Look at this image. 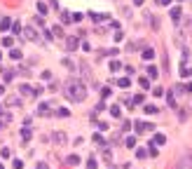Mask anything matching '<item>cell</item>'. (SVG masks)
Masks as SVG:
<instances>
[{
    "instance_id": "cell-1",
    "label": "cell",
    "mask_w": 192,
    "mask_h": 169,
    "mask_svg": "<svg viewBox=\"0 0 192 169\" xmlns=\"http://www.w3.org/2000/svg\"><path fill=\"white\" fill-rule=\"evenodd\" d=\"M66 96L73 99V101H84L87 99V87L82 82H77V80H70L66 85Z\"/></svg>"
},
{
    "instance_id": "cell-2",
    "label": "cell",
    "mask_w": 192,
    "mask_h": 169,
    "mask_svg": "<svg viewBox=\"0 0 192 169\" xmlns=\"http://www.w3.org/2000/svg\"><path fill=\"white\" fill-rule=\"evenodd\" d=\"M66 49H68V52L77 49V40H75V38H66Z\"/></svg>"
},
{
    "instance_id": "cell-3",
    "label": "cell",
    "mask_w": 192,
    "mask_h": 169,
    "mask_svg": "<svg viewBox=\"0 0 192 169\" xmlns=\"http://www.w3.org/2000/svg\"><path fill=\"white\" fill-rule=\"evenodd\" d=\"M66 165H70V167H77V165H80V157H77V155H68V157H66Z\"/></svg>"
},
{
    "instance_id": "cell-4",
    "label": "cell",
    "mask_w": 192,
    "mask_h": 169,
    "mask_svg": "<svg viewBox=\"0 0 192 169\" xmlns=\"http://www.w3.org/2000/svg\"><path fill=\"white\" fill-rule=\"evenodd\" d=\"M171 19H173L176 24L180 21V7H173V9H171Z\"/></svg>"
},
{
    "instance_id": "cell-5",
    "label": "cell",
    "mask_w": 192,
    "mask_h": 169,
    "mask_svg": "<svg viewBox=\"0 0 192 169\" xmlns=\"http://www.w3.org/2000/svg\"><path fill=\"white\" fill-rule=\"evenodd\" d=\"M0 28H2V31H9V28H12V19H7V17H5V19L0 21Z\"/></svg>"
},
{
    "instance_id": "cell-6",
    "label": "cell",
    "mask_w": 192,
    "mask_h": 169,
    "mask_svg": "<svg viewBox=\"0 0 192 169\" xmlns=\"http://www.w3.org/2000/svg\"><path fill=\"white\" fill-rule=\"evenodd\" d=\"M64 66L68 68V70H73V73L77 70V64H75V61H70V59H64Z\"/></svg>"
},
{
    "instance_id": "cell-7",
    "label": "cell",
    "mask_w": 192,
    "mask_h": 169,
    "mask_svg": "<svg viewBox=\"0 0 192 169\" xmlns=\"http://www.w3.org/2000/svg\"><path fill=\"white\" fill-rule=\"evenodd\" d=\"M117 85H120L122 89H127V87H131V80H129V78H120V80H117Z\"/></svg>"
},
{
    "instance_id": "cell-8",
    "label": "cell",
    "mask_w": 192,
    "mask_h": 169,
    "mask_svg": "<svg viewBox=\"0 0 192 169\" xmlns=\"http://www.w3.org/2000/svg\"><path fill=\"white\" fill-rule=\"evenodd\" d=\"M164 141H166L164 134H155V139H152V143H157V146H164Z\"/></svg>"
},
{
    "instance_id": "cell-9",
    "label": "cell",
    "mask_w": 192,
    "mask_h": 169,
    "mask_svg": "<svg viewBox=\"0 0 192 169\" xmlns=\"http://www.w3.org/2000/svg\"><path fill=\"white\" fill-rule=\"evenodd\" d=\"M110 70H113V73H117V70H122V64L113 59V61H110Z\"/></svg>"
},
{
    "instance_id": "cell-10",
    "label": "cell",
    "mask_w": 192,
    "mask_h": 169,
    "mask_svg": "<svg viewBox=\"0 0 192 169\" xmlns=\"http://www.w3.org/2000/svg\"><path fill=\"white\" fill-rule=\"evenodd\" d=\"M152 57H155V49H150V47H148V49H143V59H148V61H150Z\"/></svg>"
},
{
    "instance_id": "cell-11",
    "label": "cell",
    "mask_w": 192,
    "mask_h": 169,
    "mask_svg": "<svg viewBox=\"0 0 192 169\" xmlns=\"http://www.w3.org/2000/svg\"><path fill=\"white\" fill-rule=\"evenodd\" d=\"M124 146H127V148H134V146H136V139H134V136H127V139H124Z\"/></svg>"
},
{
    "instance_id": "cell-12",
    "label": "cell",
    "mask_w": 192,
    "mask_h": 169,
    "mask_svg": "<svg viewBox=\"0 0 192 169\" xmlns=\"http://www.w3.org/2000/svg\"><path fill=\"white\" fill-rule=\"evenodd\" d=\"M138 85H141L143 89H150V80H148V78H141V80H138Z\"/></svg>"
},
{
    "instance_id": "cell-13",
    "label": "cell",
    "mask_w": 192,
    "mask_h": 169,
    "mask_svg": "<svg viewBox=\"0 0 192 169\" xmlns=\"http://www.w3.org/2000/svg\"><path fill=\"white\" fill-rule=\"evenodd\" d=\"M136 132H138V134L148 132V125H143V122H136Z\"/></svg>"
},
{
    "instance_id": "cell-14",
    "label": "cell",
    "mask_w": 192,
    "mask_h": 169,
    "mask_svg": "<svg viewBox=\"0 0 192 169\" xmlns=\"http://www.w3.org/2000/svg\"><path fill=\"white\" fill-rule=\"evenodd\" d=\"M54 139H56V143H64V141H66V134H64V132H56V134H54Z\"/></svg>"
},
{
    "instance_id": "cell-15",
    "label": "cell",
    "mask_w": 192,
    "mask_h": 169,
    "mask_svg": "<svg viewBox=\"0 0 192 169\" xmlns=\"http://www.w3.org/2000/svg\"><path fill=\"white\" fill-rule=\"evenodd\" d=\"M120 113H122L120 106H113V108H110V115H113V118H120Z\"/></svg>"
},
{
    "instance_id": "cell-16",
    "label": "cell",
    "mask_w": 192,
    "mask_h": 169,
    "mask_svg": "<svg viewBox=\"0 0 192 169\" xmlns=\"http://www.w3.org/2000/svg\"><path fill=\"white\" fill-rule=\"evenodd\" d=\"M38 9H40V14H47V12H49V9H47V5H45V2H38Z\"/></svg>"
},
{
    "instance_id": "cell-17",
    "label": "cell",
    "mask_w": 192,
    "mask_h": 169,
    "mask_svg": "<svg viewBox=\"0 0 192 169\" xmlns=\"http://www.w3.org/2000/svg\"><path fill=\"white\" fill-rule=\"evenodd\" d=\"M143 110H145V113H148V115H152V113H157V106H145V108H143Z\"/></svg>"
},
{
    "instance_id": "cell-18",
    "label": "cell",
    "mask_w": 192,
    "mask_h": 169,
    "mask_svg": "<svg viewBox=\"0 0 192 169\" xmlns=\"http://www.w3.org/2000/svg\"><path fill=\"white\" fill-rule=\"evenodd\" d=\"M38 113H40V115H47V113H49V108H47V103H42V106L38 108Z\"/></svg>"
},
{
    "instance_id": "cell-19",
    "label": "cell",
    "mask_w": 192,
    "mask_h": 169,
    "mask_svg": "<svg viewBox=\"0 0 192 169\" xmlns=\"http://www.w3.org/2000/svg\"><path fill=\"white\" fill-rule=\"evenodd\" d=\"M148 75H150V78H157V68H155V66H148Z\"/></svg>"
},
{
    "instance_id": "cell-20",
    "label": "cell",
    "mask_w": 192,
    "mask_h": 169,
    "mask_svg": "<svg viewBox=\"0 0 192 169\" xmlns=\"http://www.w3.org/2000/svg\"><path fill=\"white\" fill-rule=\"evenodd\" d=\"M180 75H183V78H190V75H192V68H180Z\"/></svg>"
},
{
    "instance_id": "cell-21",
    "label": "cell",
    "mask_w": 192,
    "mask_h": 169,
    "mask_svg": "<svg viewBox=\"0 0 192 169\" xmlns=\"http://www.w3.org/2000/svg\"><path fill=\"white\" fill-rule=\"evenodd\" d=\"M9 57H12V59H21V52H19V49H12Z\"/></svg>"
},
{
    "instance_id": "cell-22",
    "label": "cell",
    "mask_w": 192,
    "mask_h": 169,
    "mask_svg": "<svg viewBox=\"0 0 192 169\" xmlns=\"http://www.w3.org/2000/svg\"><path fill=\"white\" fill-rule=\"evenodd\" d=\"M136 155H138V157H141V160H143V157H145V155H148V150H145V148H138V150H136Z\"/></svg>"
},
{
    "instance_id": "cell-23",
    "label": "cell",
    "mask_w": 192,
    "mask_h": 169,
    "mask_svg": "<svg viewBox=\"0 0 192 169\" xmlns=\"http://www.w3.org/2000/svg\"><path fill=\"white\" fill-rule=\"evenodd\" d=\"M21 94H26V96H28V94H33V89L28 87V85H24V87H21Z\"/></svg>"
},
{
    "instance_id": "cell-24",
    "label": "cell",
    "mask_w": 192,
    "mask_h": 169,
    "mask_svg": "<svg viewBox=\"0 0 192 169\" xmlns=\"http://www.w3.org/2000/svg\"><path fill=\"white\" fill-rule=\"evenodd\" d=\"M166 101H169V106H176V96L173 94H166Z\"/></svg>"
},
{
    "instance_id": "cell-25",
    "label": "cell",
    "mask_w": 192,
    "mask_h": 169,
    "mask_svg": "<svg viewBox=\"0 0 192 169\" xmlns=\"http://www.w3.org/2000/svg\"><path fill=\"white\" fill-rule=\"evenodd\" d=\"M129 129H131V122L124 120V122H122V132H129Z\"/></svg>"
},
{
    "instance_id": "cell-26",
    "label": "cell",
    "mask_w": 192,
    "mask_h": 169,
    "mask_svg": "<svg viewBox=\"0 0 192 169\" xmlns=\"http://www.w3.org/2000/svg\"><path fill=\"white\" fill-rule=\"evenodd\" d=\"M152 94H155V96H162V94H164V89H162V87H155V89H152Z\"/></svg>"
},
{
    "instance_id": "cell-27",
    "label": "cell",
    "mask_w": 192,
    "mask_h": 169,
    "mask_svg": "<svg viewBox=\"0 0 192 169\" xmlns=\"http://www.w3.org/2000/svg\"><path fill=\"white\" fill-rule=\"evenodd\" d=\"M26 38H31V40H38V35H35V31H26Z\"/></svg>"
},
{
    "instance_id": "cell-28",
    "label": "cell",
    "mask_w": 192,
    "mask_h": 169,
    "mask_svg": "<svg viewBox=\"0 0 192 169\" xmlns=\"http://www.w3.org/2000/svg\"><path fill=\"white\" fill-rule=\"evenodd\" d=\"M101 96H103V99H108V96H110V89H108V87H105V89H101Z\"/></svg>"
},
{
    "instance_id": "cell-29",
    "label": "cell",
    "mask_w": 192,
    "mask_h": 169,
    "mask_svg": "<svg viewBox=\"0 0 192 169\" xmlns=\"http://www.w3.org/2000/svg\"><path fill=\"white\" fill-rule=\"evenodd\" d=\"M136 103H143V96H141V94H138V96H134V103H131V106H136Z\"/></svg>"
},
{
    "instance_id": "cell-30",
    "label": "cell",
    "mask_w": 192,
    "mask_h": 169,
    "mask_svg": "<svg viewBox=\"0 0 192 169\" xmlns=\"http://www.w3.org/2000/svg\"><path fill=\"white\" fill-rule=\"evenodd\" d=\"M59 115H61V118H66V115H70V113H68V108H59Z\"/></svg>"
},
{
    "instance_id": "cell-31",
    "label": "cell",
    "mask_w": 192,
    "mask_h": 169,
    "mask_svg": "<svg viewBox=\"0 0 192 169\" xmlns=\"http://www.w3.org/2000/svg\"><path fill=\"white\" fill-rule=\"evenodd\" d=\"M21 136H24V141H28V139H31V132H28V129H24V132H21Z\"/></svg>"
},
{
    "instance_id": "cell-32",
    "label": "cell",
    "mask_w": 192,
    "mask_h": 169,
    "mask_svg": "<svg viewBox=\"0 0 192 169\" xmlns=\"http://www.w3.org/2000/svg\"><path fill=\"white\" fill-rule=\"evenodd\" d=\"M87 169H98V167H96V162H94V160H89V162H87Z\"/></svg>"
},
{
    "instance_id": "cell-33",
    "label": "cell",
    "mask_w": 192,
    "mask_h": 169,
    "mask_svg": "<svg viewBox=\"0 0 192 169\" xmlns=\"http://www.w3.org/2000/svg\"><path fill=\"white\" fill-rule=\"evenodd\" d=\"M38 169H49V167H47L45 162H40V165H38Z\"/></svg>"
},
{
    "instance_id": "cell-34",
    "label": "cell",
    "mask_w": 192,
    "mask_h": 169,
    "mask_svg": "<svg viewBox=\"0 0 192 169\" xmlns=\"http://www.w3.org/2000/svg\"><path fill=\"white\" fill-rule=\"evenodd\" d=\"M157 2H160V5H169L171 0H157Z\"/></svg>"
},
{
    "instance_id": "cell-35",
    "label": "cell",
    "mask_w": 192,
    "mask_h": 169,
    "mask_svg": "<svg viewBox=\"0 0 192 169\" xmlns=\"http://www.w3.org/2000/svg\"><path fill=\"white\" fill-rule=\"evenodd\" d=\"M134 5H143V0H134Z\"/></svg>"
},
{
    "instance_id": "cell-36",
    "label": "cell",
    "mask_w": 192,
    "mask_h": 169,
    "mask_svg": "<svg viewBox=\"0 0 192 169\" xmlns=\"http://www.w3.org/2000/svg\"><path fill=\"white\" fill-rule=\"evenodd\" d=\"M0 169H2V165H0Z\"/></svg>"
}]
</instances>
